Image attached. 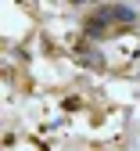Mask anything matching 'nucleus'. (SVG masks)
<instances>
[{"label": "nucleus", "mask_w": 140, "mask_h": 151, "mask_svg": "<svg viewBox=\"0 0 140 151\" xmlns=\"http://www.w3.org/2000/svg\"><path fill=\"white\" fill-rule=\"evenodd\" d=\"M108 18H115V22H133V11L122 7V4H115V7L108 11Z\"/></svg>", "instance_id": "nucleus-1"}, {"label": "nucleus", "mask_w": 140, "mask_h": 151, "mask_svg": "<svg viewBox=\"0 0 140 151\" xmlns=\"http://www.w3.org/2000/svg\"><path fill=\"white\" fill-rule=\"evenodd\" d=\"M72 4H86V0H72Z\"/></svg>", "instance_id": "nucleus-2"}]
</instances>
